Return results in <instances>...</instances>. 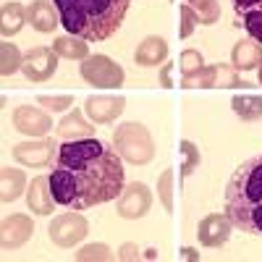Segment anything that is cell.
I'll return each instance as SVG.
<instances>
[{
	"label": "cell",
	"instance_id": "4fadbf2b",
	"mask_svg": "<svg viewBox=\"0 0 262 262\" xmlns=\"http://www.w3.org/2000/svg\"><path fill=\"white\" fill-rule=\"evenodd\" d=\"M13 121H16V128L18 131H24V134H32V137H39V134H48L50 131V118L42 113V111H37V107H29V105H24V107H18V111L13 113Z\"/></svg>",
	"mask_w": 262,
	"mask_h": 262
},
{
	"label": "cell",
	"instance_id": "5bb4252c",
	"mask_svg": "<svg viewBox=\"0 0 262 262\" xmlns=\"http://www.w3.org/2000/svg\"><path fill=\"white\" fill-rule=\"evenodd\" d=\"M55 3H50V0H34V3L27 8V21L37 29V32H53L58 24H60V13L53 11Z\"/></svg>",
	"mask_w": 262,
	"mask_h": 262
},
{
	"label": "cell",
	"instance_id": "d6a6232c",
	"mask_svg": "<svg viewBox=\"0 0 262 262\" xmlns=\"http://www.w3.org/2000/svg\"><path fill=\"white\" fill-rule=\"evenodd\" d=\"M118 257H121V259H134V257H139V249H137L134 244H126V247L121 249Z\"/></svg>",
	"mask_w": 262,
	"mask_h": 262
},
{
	"label": "cell",
	"instance_id": "f1b7e54d",
	"mask_svg": "<svg viewBox=\"0 0 262 262\" xmlns=\"http://www.w3.org/2000/svg\"><path fill=\"white\" fill-rule=\"evenodd\" d=\"M202 55L196 53V50H186L184 55H181V71H184V76L186 74H194V71H200L202 69Z\"/></svg>",
	"mask_w": 262,
	"mask_h": 262
},
{
	"label": "cell",
	"instance_id": "9c48e42d",
	"mask_svg": "<svg viewBox=\"0 0 262 262\" xmlns=\"http://www.w3.org/2000/svg\"><path fill=\"white\" fill-rule=\"evenodd\" d=\"M53 155H58V144L53 142H24L13 149V158L24 165H50Z\"/></svg>",
	"mask_w": 262,
	"mask_h": 262
},
{
	"label": "cell",
	"instance_id": "cb8c5ba5",
	"mask_svg": "<svg viewBox=\"0 0 262 262\" xmlns=\"http://www.w3.org/2000/svg\"><path fill=\"white\" fill-rule=\"evenodd\" d=\"M189 6H191V11L196 13V18H200L202 24H215L217 13H221L215 0H189Z\"/></svg>",
	"mask_w": 262,
	"mask_h": 262
},
{
	"label": "cell",
	"instance_id": "d590c367",
	"mask_svg": "<svg viewBox=\"0 0 262 262\" xmlns=\"http://www.w3.org/2000/svg\"><path fill=\"white\" fill-rule=\"evenodd\" d=\"M144 257H147V259H158V249H147Z\"/></svg>",
	"mask_w": 262,
	"mask_h": 262
},
{
	"label": "cell",
	"instance_id": "d4e9b609",
	"mask_svg": "<svg viewBox=\"0 0 262 262\" xmlns=\"http://www.w3.org/2000/svg\"><path fill=\"white\" fill-rule=\"evenodd\" d=\"M21 58L16 45H11V42H3V66H0V71H3V76H11L16 69H21Z\"/></svg>",
	"mask_w": 262,
	"mask_h": 262
},
{
	"label": "cell",
	"instance_id": "4316f807",
	"mask_svg": "<svg viewBox=\"0 0 262 262\" xmlns=\"http://www.w3.org/2000/svg\"><path fill=\"white\" fill-rule=\"evenodd\" d=\"M184 86H212V69H202L194 71V74H186L184 76Z\"/></svg>",
	"mask_w": 262,
	"mask_h": 262
},
{
	"label": "cell",
	"instance_id": "9a60e30c",
	"mask_svg": "<svg viewBox=\"0 0 262 262\" xmlns=\"http://www.w3.org/2000/svg\"><path fill=\"white\" fill-rule=\"evenodd\" d=\"M53 189H50V176H37L29 186V194H27V202H29V210H34L37 215H50L53 212Z\"/></svg>",
	"mask_w": 262,
	"mask_h": 262
},
{
	"label": "cell",
	"instance_id": "ac0fdd59",
	"mask_svg": "<svg viewBox=\"0 0 262 262\" xmlns=\"http://www.w3.org/2000/svg\"><path fill=\"white\" fill-rule=\"evenodd\" d=\"M32 233V223H29V217L24 215H13L11 221L3 223V247H18L24 238Z\"/></svg>",
	"mask_w": 262,
	"mask_h": 262
},
{
	"label": "cell",
	"instance_id": "4dcf8cb0",
	"mask_svg": "<svg viewBox=\"0 0 262 262\" xmlns=\"http://www.w3.org/2000/svg\"><path fill=\"white\" fill-rule=\"evenodd\" d=\"M181 18H184V27H181V37H189L191 32H194V24L200 18H196V13L191 11V6H184L181 8Z\"/></svg>",
	"mask_w": 262,
	"mask_h": 262
},
{
	"label": "cell",
	"instance_id": "e0dca14e",
	"mask_svg": "<svg viewBox=\"0 0 262 262\" xmlns=\"http://www.w3.org/2000/svg\"><path fill=\"white\" fill-rule=\"evenodd\" d=\"M168 55V45L163 37H147L142 45L137 48V63L139 66H158L160 60H165Z\"/></svg>",
	"mask_w": 262,
	"mask_h": 262
},
{
	"label": "cell",
	"instance_id": "8fae6325",
	"mask_svg": "<svg viewBox=\"0 0 262 262\" xmlns=\"http://www.w3.org/2000/svg\"><path fill=\"white\" fill-rule=\"evenodd\" d=\"M233 11L242 18L238 24H244L249 37L262 45V0H233Z\"/></svg>",
	"mask_w": 262,
	"mask_h": 262
},
{
	"label": "cell",
	"instance_id": "6da1fadb",
	"mask_svg": "<svg viewBox=\"0 0 262 262\" xmlns=\"http://www.w3.org/2000/svg\"><path fill=\"white\" fill-rule=\"evenodd\" d=\"M50 189L55 202L66 210H86L116 200L123 191L118 149L95 137L58 144Z\"/></svg>",
	"mask_w": 262,
	"mask_h": 262
},
{
	"label": "cell",
	"instance_id": "52a82bcc",
	"mask_svg": "<svg viewBox=\"0 0 262 262\" xmlns=\"http://www.w3.org/2000/svg\"><path fill=\"white\" fill-rule=\"evenodd\" d=\"M84 233H86V221L81 215H74V212L55 217L53 226H50V238L55 244H60V247L76 244L79 238H84Z\"/></svg>",
	"mask_w": 262,
	"mask_h": 262
},
{
	"label": "cell",
	"instance_id": "e575fe53",
	"mask_svg": "<svg viewBox=\"0 0 262 262\" xmlns=\"http://www.w3.org/2000/svg\"><path fill=\"white\" fill-rule=\"evenodd\" d=\"M163 84L170 86V66H165V71H163Z\"/></svg>",
	"mask_w": 262,
	"mask_h": 262
},
{
	"label": "cell",
	"instance_id": "d6986e66",
	"mask_svg": "<svg viewBox=\"0 0 262 262\" xmlns=\"http://www.w3.org/2000/svg\"><path fill=\"white\" fill-rule=\"evenodd\" d=\"M58 134L63 139H86V137H92V126H86L81 113L74 111L71 116H66L60 123H58Z\"/></svg>",
	"mask_w": 262,
	"mask_h": 262
},
{
	"label": "cell",
	"instance_id": "74e56055",
	"mask_svg": "<svg viewBox=\"0 0 262 262\" xmlns=\"http://www.w3.org/2000/svg\"><path fill=\"white\" fill-rule=\"evenodd\" d=\"M259 84H262V66H259Z\"/></svg>",
	"mask_w": 262,
	"mask_h": 262
},
{
	"label": "cell",
	"instance_id": "8d00e7d4",
	"mask_svg": "<svg viewBox=\"0 0 262 262\" xmlns=\"http://www.w3.org/2000/svg\"><path fill=\"white\" fill-rule=\"evenodd\" d=\"M184 257H186V259H196V252H194V249H184Z\"/></svg>",
	"mask_w": 262,
	"mask_h": 262
},
{
	"label": "cell",
	"instance_id": "ffe728a7",
	"mask_svg": "<svg viewBox=\"0 0 262 262\" xmlns=\"http://www.w3.org/2000/svg\"><path fill=\"white\" fill-rule=\"evenodd\" d=\"M231 105H233V113L244 121L262 118V97H257V95H236L231 100Z\"/></svg>",
	"mask_w": 262,
	"mask_h": 262
},
{
	"label": "cell",
	"instance_id": "7402d4cb",
	"mask_svg": "<svg viewBox=\"0 0 262 262\" xmlns=\"http://www.w3.org/2000/svg\"><path fill=\"white\" fill-rule=\"evenodd\" d=\"M21 24H24V8H21L18 3H8L3 6V24H0V29H3L6 37L16 34L21 29Z\"/></svg>",
	"mask_w": 262,
	"mask_h": 262
},
{
	"label": "cell",
	"instance_id": "277c9868",
	"mask_svg": "<svg viewBox=\"0 0 262 262\" xmlns=\"http://www.w3.org/2000/svg\"><path fill=\"white\" fill-rule=\"evenodd\" d=\"M113 142H116V149L128 163H147L152 158V152H155L152 139H149L147 128L142 123H123L116 131Z\"/></svg>",
	"mask_w": 262,
	"mask_h": 262
},
{
	"label": "cell",
	"instance_id": "7c38bea8",
	"mask_svg": "<svg viewBox=\"0 0 262 262\" xmlns=\"http://www.w3.org/2000/svg\"><path fill=\"white\" fill-rule=\"evenodd\" d=\"M149 210V191L144 184H128L123 189V196L118 202V212L123 217H142L144 212Z\"/></svg>",
	"mask_w": 262,
	"mask_h": 262
},
{
	"label": "cell",
	"instance_id": "5b68a950",
	"mask_svg": "<svg viewBox=\"0 0 262 262\" xmlns=\"http://www.w3.org/2000/svg\"><path fill=\"white\" fill-rule=\"evenodd\" d=\"M81 76L86 84H95V86H121L123 84V69L118 63H113L107 55H95V58H86V63H81Z\"/></svg>",
	"mask_w": 262,
	"mask_h": 262
},
{
	"label": "cell",
	"instance_id": "44dd1931",
	"mask_svg": "<svg viewBox=\"0 0 262 262\" xmlns=\"http://www.w3.org/2000/svg\"><path fill=\"white\" fill-rule=\"evenodd\" d=\"M55 53L63 55V58H86V42L76 34L58 37L55 39Z\"/></svg>",
	"mask_w": 262,
	"mask_h": 262
},
{
	"label": "cell",
	"instance_id": "2e32d148",
	"mask_svg": "<svg viewBox=\"0 0 262 262\" xmlns=\"http://www.w3.org/2000/svg\"><path fill=\"white\" fill-rule=\"evenodd\" d=\"M231 60L236 69L252 71V69H257V63H262V45L259 42H238L231 53Z\"/></svg>",
	"mask_w": 262,
	"mask_h": 262
},
{
	"label": "cell",
	"instance_id": "83f0119b",
	"mask_svg": "<svg viewBox=\"0 0 262 262\" xmlns=\"http://www.w3.org/2000/svg\"><path fill=\"white\" fill-rule=\"evenodd\" d=\"M181 149H184V176H189L200 165V152H196V147L191 142H181Z\"/></svg>",
	"mask_w": 262,
	"mask_h": 262
},
{
	"label": "cell",
	"instance_id": "484cf974",
	"mask_svg": "<svg viewBox=\"0 0 262 262\" xmlns=\"http://www.w3.org/2000/svg\"><path fill=\"white\" fill-rule=\"evenodd\" d=\"M238 84V76L233 69L228 66H215L212 69V86H236Z\"/></svg>",
	"mask_w": 262,
	"mask_h": 262
},
{
	"label": "cell",
	"instance_id": "ba28073f",
	"mask_svg": "<svg viewBox=\"0 0 262 262\" xmlns=\"http://www.w3.org/2000/svg\"><path fill=\"white\" fill-rule=\"evenodd\" d=\"M123 97H107V95H92L86 97L84 107H86V116H90L95 123H111L123 113Z\"/></svg>",
	"mask_w": 262,
	"mask_h": 262
},
{
	"label": "cell",
	"instance_id": "3957f363",
	"mask_svg": "<svg viewBox=\"0 0 262 262\" xmlns=\"http://www.w3.org/2000/svg\"><path fill=\"white\" fill-rule=\"evenodd\" d=\"M226 215L231 226L262 236V155L236 168L226 186Z\"/></svg>",
	"mask_w": 262,
	"mask_h": 262
},
{
	"label": "cell",
	"instance_id": "30bf717a",
	"mask_svg": "<svg viewBox=\"0 0 262 262\" xmlns=\"http://www.w3.org/2000/svg\"><path fill=\"white\" fill-rule=\"evenodd\" d=\"M196 236L205 247H221L228 242L231 236V221L228 215H207L196 228Z\"/></svg>",
	"mask_w": 262,
	"mask_h": 262
},
{
	"label": "cell",
	"instance_id": "8992f818",
	"mask_svg": "<svg viewBox=\"0 0 262 262\" xmlns=\"http://www.w3.org/2000/svg\"><path fill=\"white\" fill-rule=\"evenodd\" d=\"M55 66H58V60L50 48H34L21 60V71L27 74L29 81H45L55 74Z\"/></svg>",
	"mask_w": 262,
	"mask_h": 262
},
{
	"label": "cell",
	"instance_id": "7a4b0ae2",
	"mask_svg": "<svg viewBox=\"0 0 262 262\" xmlns=\"http://www.w3.org/2000/svg\"><path fill=\"white\" fill-rule=\"evenodd\" d=\"M69 34L86 42H105L123 24L131 0H53Z\"/></svg>",
	"mask_w": 262,
	"mask_h": 262
},
{
	"label": "cell",
	"instance_id": "f546056e",
	"mask_svg": "<svg viewBox=\"0 0 262 262\" xmlns=\"http://www.w3.org/2000/svg\"><path fill=\"white\" fill-rule=\"evenodd\" d=\"M71 102H74L71 97H45V95L39 97V105H45L48 111H53V113H58V111H66V107H69Z\"/></svg>",
	"mask_w": 262,
	"mask_h": 262
},
{
	"label": "cell",
	"instance_id": "603a6c76",
	"mask_svg": "<svg viewBox=\"0 0 262 262\" xmlns=\"http://www.w3.org/2000/svg\"><path fill=\"white\" fill-rule=\"evenodd\" d=\"M21 186H24V173L21 170H3V202H11L21 194Z\"/></svg>",
	"mask_w": 262,
	"mask_h": 262
},
{
	"label": "cell",
	"instance_id": "1f68e13d",
	"mask_svg": "<svg viewBox=\"0 0 262 262\" xmlns=\"http://www.w3.org/2000/svg\"><path fill=\"white\" fill-rule=\"evenodd\" d=\"M92 257H97V259H107L111 254H107L105 247H86V249L79 252V259H92Z\"/></svg>",
	"mask_w": 262,
	"mask_h": 262
},
{
	"label": "cell",
	"instance_id": "836d02e7",
	"mask_svg": "<svg viewBox=\"0 0 262 262\" xmlns=\"http://www.w3.org/2000/svg\"><path fill=\"white\" fill-rule=\"evenodd\" d=\"M168 184H170V173H165V176H163V196H165V205L170 207V196H168Z\"/></svg>",
	"mask_w": 262,
	"mask_h": 262
}]
</instances>
